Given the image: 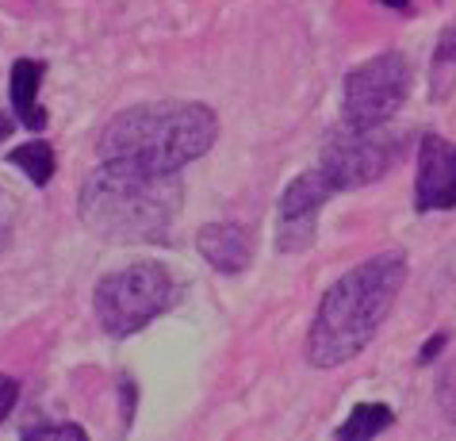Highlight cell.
Returning <instances> with one entry per match:
<instances>
[{
    "instance_id": "7a4b0ae2",
    "label": "cell",
    "mask_w": 456,
    "mask_h": 441,
    "mask_svg": "<svg viewBox=\"0 0 456 441\" xmlns=\"http://www.w3.org/2000/svg\"><path fill=\"white\" fill-rule=\"evenodd\" d=\"M403 284H407V254L399 249L376 254L346 276H338L314 311L307 361L314 369H338L369 349L376 331L395 307Z\"/></svg>"
},
{
    "instance_id": "6da1fadb",
    "label": "cell",
    "mask_w": 456,
    "mask_h": 441,
    "mask_svg": "<svg viewBox=\"0 0 456 441\" xmlns=\"http://www.w3.org/2000/svg\"><path fill=\"white\" fill-rule=\"evenodd\" d=\"M184 204L181 173H154L100 158L81 184V223L116 246H158L173 238Z\"/></svg>"
},
{
    "instance_id": "3957f363",
    "label": "cell",
    "mask_w": 456,
    "mask_h": 441,
    "mask_svg": "<svg viewBox=\"0 0 456 441\" xmlns=\"http://www.w3.org/2000/svg\"><path fill=\"white\" fill-rule=\"evenodd\" d=\"M219 138V116L200 100H150L119 111L100 135V158L154 173H181Z\"/></svg>"
},
{
    "instance_id": "9c48e42d",
    "label": "cell",
    "mask_w": 456,
    "mask_h": 441,
    "mask_svg": "<svg viewBox=\"0 0 456 441\" xmlns=\"http://www.w3.org/2000/svg\"><path fill=\"white\" fill-rule=\"evenodd\" d=\"M196 249L211 269L219 273H242L253 261V234L242 223H208L196 234Z\"/></svg>"
},
{
    "instance_id": "5bb4252c",
    "label": "cell",
    "mask_w": 456,
    "mask_h": 441,
    "mask_svg": "<svg viewBox=\"0 0 456 441\" xmlns=\"http://www.w3.org/2000/svg\"><path fill=\"white\" fill-rule=\"evenodd\" d=\"M16 219H20V196H16V188H12V184L0 181V249L8 246Z\"/></svg>"
},
{
    "instance_id": "ac0fdd59",
    "label": "cell",
    "mask_w": 456,
    "mask_h": 441,
    "mask_svg": "<svg viewBox=\"0 0 456 441\" xmlns=\"http://www.w3.org/2000/svg\"><path fill=\"white\" fill-rule=\"evenodd\" d=\"M12 135V119L4 116V111H0V143H4V138Z\"/></svg>"
},
{
    "instance_id": "277c9868",
    "label": "cell",
    "mask_w": 456,
    "mask_h": 441,
    "mask_svg": "<svg viewBox=\"0 0 456 441\" xmlns=\"http://www.w3.org/2000/svg\"><path fill=\"white\" fill-rule=\"evenodd\" d=\"M176 304V281L161 261H134L96 281L93 311L108 338H131L146 331Z\"/></svg>"
},
{
    "instance_id": "52a82bcc",
    "label": "cell",
    "mask_w": 456,
    "mask_h": 441,
    "mask_svg": "<svg viewBox=\"0 0 456 441\" xmlns=\"http://www.w3.org/2000/svg\"><path fill=\"white\" fill-rule=\"evenodd\" d=\"M334 196H338V188L322 173V166L299 173L284 188L281 208H276V249L281 254H303V249H311L314 234H319V211Z\"/></svg>"
},
{
    "instance_id": "2e32d148",
    "label": "cell",
    "mask_w": 456,
    "mask_h": 441,
    "mask_svg": "<svg viewBox=\"0 0 456 441\" xmlns=\"http://www.w3.org/2000/svg\"><path fill=\"white\" fill-rule=\"evenodd\" d=\"M16 403H20V380L8 372H0V426L8 422V414L16 411Z\"/></svg>"
},
{
    "instance_id": "ba28073f",
    "label": "cell",
    "mask_w": 456,
    "mask_h": 441,
    "mask_svg": "<svg viewBox=\"0 0 456 441\" xmlns=\"http://www.w3.org/2000/svg\"><path fill=\"white\" fill-rule=\"evenodd\" d=\"M418 211H449L456 208V143L441 135H422L414 176Z\"/></svg>"
},
{
    "instance_id": "30bf717a",
    "label": "cell",
    "mask_w": 456,
    "mask_h": 441,
    "mask_svg": "<svg viewBox=\"0 0 456 441\" xmlns=\"http://www.w3.org/2000/svg\"><path fill=\"white\" fill-rule=\"evenodd\" d=\"M43 73H46V66L35 58H16L12 61V73H8V100H12V108H16V119L35 135L46 131V111L39 108Z\"/></svg>"
},
{
    "instance_id": "9a60e30c",
    "label": "cell",
    "mask_w": 456,
    "mask_h": 441,
    "mask_svg": "<svg viewBox=\"0 0 456 441\" xmlns=\"http://www.w3.org/2000/svg\"><path fill=\"white\" fill-rule=\"evenodd\" d=\"M23 437H85L77 422H35L23 430Z\"/></svg>"
},
{
    "instance_id": "e0dca14e",
    "label": "cell",
    "mask_w": 456,
    "mask_h": 441,
    "mask_svg": "<svg viewBox=\"0 0 456 441\" xmlns=\"http://www.w3.org/2000/svg\"><path fill=\"white\" fill-rule=\"evenodd\" d=\"M384 8H395V12H411V0H379Z\"/></svg>"
},
{
    "instance_id": "5b68a950",
    "label": "cell",
    "mask_w": 456,
    "mask_h": 441,
    "mask_svg": "<svg viewBox=\"0 0 456 441\" xmlns=\"http://www.w3.org/2000/svg\"><path fill=\"white\" fill-rule=\"evenodd\" d=\"M395 158H399V135L387 131V123H379V127L346 123L341 131L326 138L319 166L334 181L338 192H349V188H364L379 181L395 166Z\"/></svg>"
},
{
    "instance_id": "4fadbf2b",
    "label": "cell",
    "mask_w": 456,
    "mask_h": 441,
    "mask_svg": "<svg viewBox=\"0 0 456 441\" xmlns=\"http://www.w3.org/2000/svg\"><path fill=\"white\" fill-rule=\"evenodd\" d=\"M456 85V23L441 31L434 50V96H449Z\"/></svg>"
},
{
    "instance_id": "8992f818",
    "label": "cell",
    "mask_w": 456,
    "mask_h": 441,
    "mask_svg": "<svg viewBox=\"0 0 456 441\" xmlns=\"http://www.w3.org/2000/svg\"><path fill=\"white\" fill-rule=\"evenodd\" d=\"M411 96V66L407 58L387 50L369 61H361L357 69L346 78L341 88V108H346V123L357 127H379L395 111L407 104Z\"/></svg>"
},
{
    "instance_id": "8fae6325",
    "label": "cell",
    "mask_w": 456,
    "mask_h": 441,
    "mask_svg": "<svg viewBox=\"0 0 456 441\" xmlns=\"http://www.w3.org/2000/svg\"><path fill=\"white\" fill-rule=\"evenodd\" d=\"M8 166H16L35 188H46L50 176H54L58 158H54V146H50L46 138H28V143L8 150Z\"/></svg>"
},
{
    "instance_id": "7c38bea8",
    "label": "cell",
    "mask_w": 456,
    "mask_h": 441,
    "mask_svg": "<svg viewBox=\"0 0 456 441\" xmlns=\"http://www.w3.org/2000/svg\"><path fill=\"white\" fill-rule=\"evenodd\" d=\"M391 422H395V414H391L387 403H357V407L349 411V419L338 426V437L341 441L376 437V434H384Z\"/></svg>"
}]
</instances>
